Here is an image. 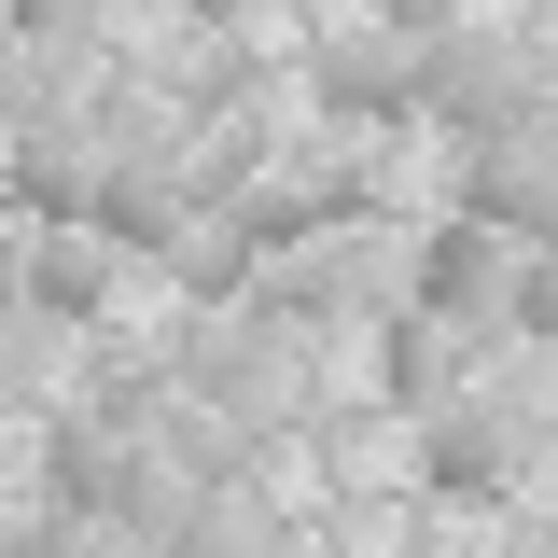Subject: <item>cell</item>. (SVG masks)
Here are the masks:
<instances>
[{"mask_svg":"<svg viewBox=\"0 0 558 558\" xmlns=\"http://www.w3.org/2000/svg\"><path fill=\"white\" fill-rule=\"evenodd\" d=\"M252 279H266V307H363L377 336L418 307V252L391 238V223H363V209H349V223H322V238H293V252H279V266H252Z\"/></svg>","mask_w":558,"mask_h":558,"instance_id":"obj_1","label":"cell"},{"mask_svg":"<svg viewBox=\"0 0 558 558\" xmlns=\"http://www.w3.org/2000/svg\"><path fill=\"white\" fill-rule=\"evenodd\" d=\"M461 223L517 238V252H558V140H475V168H461Z\"/></svg>","mask_w":558,"mask_h":558,"instance_id":"obj_2","label":"cell"},{"mask_svg":"<svg viewBox=\"0 0 558 558\" xmlns=\"http://www.w3.org/2000/svg\"><path fill=\"white\" fill-rule=\"evenodd\" d=\"M433 488H502V475H531V405H502V391H461V405L433 418Z\"/></svg>","mask_w":558,"mask_h":558,"instance_id":"obj_3","label":"cell"},{"mask_svg":"<svg viewBox=\"0 0 558 558\" xmlns=\"http://www.w3.org/2000/svg\"><path fill=\"white\" fill-rule=\"evenodd\" d=\"M475 349H502V336H488V322H447V307H405V322H391V391L447 418L461 377H475Z\"/></svg>","mask_w":558,"mask_h":558,"instance_id":"obj_4","label":"cell"},{"mask_svg":"<svg viewBox=\"0 0 558 558\" xmlns=\"http://www.w3.org/2000/svg\"><path fill=\"white\" fill-rule=\"evenodd\" d=\"M405 43H418V28H405ZM405 43H391V28L336 43V57H322V98H336V112H405V98H433V57H405Z\"/></svg>","mask_w":558,"mask_h":558,"instance_id":"obj_5","label":"cell"},{"mask_svg":"<svg viewBox=\"0 0 558 558\" xmlns=\"http://www.w3.org/2000/svg\"><path fill=\"white\" fill-rule=\"evenodd\" d=\"M14 196L28 209H112V154H84V140H28V168H14Z\"/></svg>","mask_w":558,"mask_h":558,"instance_id":"obj_6","label":"cell"},{"mask_svg":"<svg viewBox=\"0 0 558 558\" xmlns=\"http://www.w3.org/2000/svg\"><path fill=\"white\" fill-rule=\"evenodd\" d=\"M28 293H43V307H70V322H84V307L112 293V238H43V266H28Z\"/></svg>","mask_w":558,"mask_h":558,"instance_id":"obj_7","label":"cell"},{"mask_svg":"<svg viewBox=\"0 0 558 558\" xmlns=\"http://www.w3.org/2000/svg\"><path fill=\"white\" fill-rule=\"evenodd\" d=\"M182 558H266V517L252 502H196L182 517Z\"/></svg>","mask_w":558,"mask_h":558,"instance_id":"obj_8","label":"cell"},{"mask_svg":"<svg viewBox=\"0 0 558 558\" xmlns=\"http://www.w3.org/2000/svg\"><path fill=\"white\" fill-rule=\"evenodd\" d=\"M517 322H531V336H558V252H531V279H517Z\"/></svg>","mask_w":558,"mask_h":558,"instance_id":"obj_9","label":"cell"}]
</instances>
